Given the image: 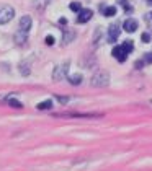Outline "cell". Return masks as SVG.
<instances>
[{
  "mask_svg": "<svg viewBox=\"0 0 152 171\" xmlns=\"http://www.w3.org/2000/svg\"><path fill=\"white\" fill-rule=\"evenodd\" d=\"M18 26H20V31L28 33V31L31 30V26H33V20H31V16H28V15L21 16V18H20V23H18Z\"/></svg>",
  "mask_w": 152,
  "mask_h": 171,
  "instance_id": "277c9868",
  "label": "cell"
},
{
  "mask_svg": "<svg viewBox=\"0 0 152 171\" xmlns=\"http://www.w3.org/2000/svg\"><path fill=\"white\" fill-rule=\"evenodd\" d=\"M119 3L123 5V8H124V11H131L132 8H131V5H129V2L128 0H119Z\"/></svg>",
  "mask_w": 152,
  "mask_h": 171,
  "instance_id": "d6986e66",
  "label": "cell"
},
{
  "mask_svg": "<svg viewBox=\"0 0 152 171\" xmlns=\"http://www.w3.org/2000/svg\"><path fill=\"white\" fill-rule=\"evenodd\" d=\"M149 3H152V0H149Z\"/></svg>",
  "mask_w": 152,
  "mask_h": 171,
  "instance_id": "d4e9b609",
  "label": "cell"
},
{
  "mask_svg": "<svg viewBox=\"0 0 152 171\" xmlns=\"http://www.w3.org/2000/svg\"><path fill=\"white\" fill-rule=\"evenodd\" d=\"M90 83H92V87H95V88H105V87H108V85H110V73L106 70L95 72L92 75V78H90Z\"/></svg>",
  "mask_w": 152,
  "mask_h": 171,
  "instance_id": "6da1fadb",
  "label": "cell"
},
{
  "mask_svg": "<svg viewBox=\"0 0 152 171\" xmlns=\"http://www.w3.org/2000/svg\"><path fill=\"white\" fill-rule=\"evenodd\" d=\"M134 65H136V68H141V67H142V62H141V60H137Z\"/></svg>",
  "mask_w": 152,
  "mask_h": 171,
  "instance_id": "603a6c76",
  "label": "cell"
},
{
  "mask_svg": "<svg viewBox=\"0 0 152 171\" xmlns=\"http://www.w3.org/2000/svg\"><path fill=\"white\" fill-rule=\"evenodd\" d=\"M145 59H147V60H149V62H152V54H149V55H147V57H145Z\"/></svg>",
  "mask_w": 152,
  "mask_h": 171,
  "instance_id": "cb8c5ba5",
  "label": "cell"
},
{
  "mask_svg": "<svg viewBox=\"0 0 152 171\" xmlns=\"http://www.w3.org/2000/svg\"><path fill=\"white\" fill-rule=\"evenodd\" d=\"M121 47H123V49H124V52H126V54H129V52H131V51H132V43H131V41H126L124 44H123V46H121Z\"/></svg>",
  "mask_w": 152,
  "mask_h": 171,
  "instance_id": "ac0fdd59",
  "label": "cell"
},
{
  "mask_svg": "<svg viewBox=\"0 0 152 171\" xmlns=\"http://www.w3.org/2000/svg\"><path fill=\"white\" fill-rule=\"evenodd\" d=\"M20 72L23 75H30V65L26 64V62H21L20 64Z\"/></svg>",
  "mask_w": 152,
  "mask_h": 171,
  "instance_id": "2e32d148",
  "label": "cell"
},
{
  "mask_svg": "<svg viewBox=\"0 0 152 171\" xmlns=\"http://www.w3.org/2000/svg\"><path fill=\"white\" fill-rule=\"evenodd\" d=\"M69 83L71 85H80L82 83V75L80 73H74V75L69 77Z\"/></svg>",
  "mask_w": 152,
  "mask_h": 171,
  "instance_id": "7c38bea8",
  "label": "cell"
},
{
  "mask_svg": "<svg viewBox=\"0 0 152 171\" xmlns=\"http://www.w3.org/2000/svg\"><path fill=\"white\" fill-rule=\"evenodd\" d=\"M52 108V103L48 100V101H41L39 104H38V109L39 111H44V109H51Z\"/></svg>",
  "mask_w": 152,
  "mask_h": 171,
  "instance_id": "5bb4252c",
  "label": "cell"
},
{
  "mask_svg": "<svg viewBox=\"0 0 152 171\" xmlns=\"http://www.w3.org/2000/svg\"><path fill=\"white\" fill-rule=\"evenodd\" d=\"M48 2H49V0H33L34 7L39 8V10H43V8L46 7V5H48Z\"/></svg>",
  "mask_w": 152,
  "mask_h": 171,
  "instance_id": "9a60e30c",
  "label": "cell"
},
{
  "mask_svg": "<svg viewBox=\"0 0 152 171\" xmlns=\"http://www.w3.org/2000/svg\"><path fill=\"white\" fill-rule=\"evenodd\" d=\"M119 31H121L119 26H116V25H111V26H110V30H108V39H110V41L115 43L116 39L119 38Z\"/></svg>",
  "mask_w": 152,
  "mask_h": 171,
  "instance_id": "8992f818",
  "label": "cell"
},
{
  "mask_svg": "<svg viewBox=\"0 0 152 171\" xmlns=\"http://www.w3.org/2000/svg\"><path fill=\"white\" fill-rule=\"evenodd\" d=\"M100 8H102L105 16H115L116 15V7H105V5H100Z\"/></svg>",
  "mask_w": 152,
  "mask_h": 171,
  "instance_id": "8fae6325",
  "label": "cell"
},
{
  "mask_svg": "<svg viewBox=\"0 0 152 171\" xmlns=\"http://www.w3.org/2000/svg\"><path fill=\"white\" fill-rule=\"evenodd\" d=\"M74 38H75V33L74 31H66V33H64V36H62V44L67 46L69 43H72Z\"/></svg>",
  "mask_w": 152,
  "mask_h": 171,
  "instance_id": "30bf717a",
  "label": "cell"
},
{
  "mask_svg": "<svg viewBox=\"0 0 152 171\" xmlns=\"http://www.w3.org/2000/svg\"><path fill=\"white\" fill-rule=\"evenodd\" d=\"M69 8H71L72 11H75V13H79V11L82 10V7H80V3H79V2H72L71 5H69Z\"/></svg>",
  "mask_w": 152,
  "mask_h": 171,
  "instance_id": "e0dca14e",
  "label": "cell"
},
{
  "mask_svg": "<svg viewBox=\"0 0 152 171\" xmlns=\"http://www.w3.org/2000/svg\"><path fill=\"white\" fill-rule=\"evenodd\" d=\"M69 62H64V64L61 65H56L54 68V72H52V80L54 82H59V80H64L67 77V72H69Z\"/></svg>",
  "mask_w": 152,
  "mask_h": 171,
  "instance_id": "3957f363",
  "label": "cell"
},
{
  "mask_svg": "<svg viewBox=\"0 0 152 171\" xmlns=\"http://www.w3.org/2000/svg\"><path fill=\"white\" fill-rule=\"evenodd\" d=\"M142 41H144V43H149V41H150V34H149V33H144V34H142Z\"/></svg>",
  "mask_w": 152,
  "mask_h": 171,
  "instance_id": "44dd1931",
  "label": "cell"
},
{
  "mask_svg": "<svg viewBox=\"0 0 152 171\" xmlns=\"http://www.w3.org/2000/svg\"><path fill=\"white\" fill-rule=\"evenodd\" d=\"M113 55H115L119 62H124V60L128 59V54L124 52V49H123L121 46H116V47L113 49Z\"/></svg>",
  "mask_w": 152,
  "mask_h": 171,
  "instance_id": "ba28073f",
  "label": "cell"
},
{
  "mask_svg": "<svg viewBox=\"0 0 152 171\" xmlns=\"http://www.w3.org/2000/svg\"><path fill=\"white\" fill-rule=\"evenodd\" d=\"M13 39H15V44H16V46H25L28 38H26V33H23V31L18 30V33L13 36Z\"/></svg>",
  "mask_w": 152,
  "mask_h": 171,
  "instance_id": "9c48e42d",
  "label": "cell"
},
{
  "mask_svg": "<svg viewBox=\"0 0 152 171\" xmlns=\"http://www.w3.org/2000/svg\"><path fill=\"white\" fill-rule=\"evenodd\" d=\"M7 103H8L11 108H18V109H20V108H23V103H21V101L13 100V98H8V96H7Z\"/></svg>",
  "mask_w": 152,
  "mask_h": 171,
  "instance_id": "4fadbf2b",
  "label": "cell"
},
{
  "mask_svg": "<svg viewBox=\"0 0 152 171\" xmlns=\"http://www.w3.org/2000/svg\"><path fill=\"white\" fill-rule=\"evenodd\" d=\"M56 100L59 101V103H67V101H69V98H67V96H59V95L56 96Z\"/></svg>",
  "mask_w": 152,
  "mask_h": 171,
  "instance_id": "ffe728a7",
  "label": "cell"
},
{
  "mask_svg": "<svg viewBox=\"0 0 152 171\" xmlns=\"http://www.w3.org/2000/svg\"><path fill=\"white\" fill-rule=\"evenodd\" d=\"M46 44L52 46V44H54V38H52V36H48V38H46Z\"/></svg>",
  "mask_w": 152,
  "mask_h": 171,
  "instance_id": "7402d4cb",
  "label": "cell"
},
{
  "mask_svg": "<svg viewBox=\"0 0 152 171\" xmlns=\"http://www.w3.org/2000/svg\"><path fill=\"white\" fill-rule=\"evenodd\" d=\"M15 8L11 5H0V25H7L13 20Z\"/></svg>",
  "mask_w": 152,
  "mask_h": 171,
  "instance_id": "7a4b0ae2",
  "label": "cell"
},
{
  "mask_svg": "<svg viewBox=\"0 0 152 171\" xmlns=\"http://www.w3.org/2000/svg\"><path fill=\"white\" fill-rule=\"evenodd\" d=\"M123 28H124L126 33H134L137 30V21L134 18H128V20H124V23H123Z\"/></svg>",
  "mask_w": 152,
  "mask_h": 171,
  "instance_id": "5b68a950",
  "label": "cell"
},
{
  "mask_svg": "<svg viewBox=\"0 0 152 171\" xmlns=\"http://www.w3.org/2000/svg\"><path fill=\"white\" fill-rule=\"evenodd\" d=\"M92 16H93V11H92V10H89V8H87V10H80L77 21H79V23H87V21L92 18Z\"/></svg>",
  "mask_w": 152,
  "mask_h": 171,
  "instance_id": "52a82bcc",
  "label": "cell"
}]
</instances>
